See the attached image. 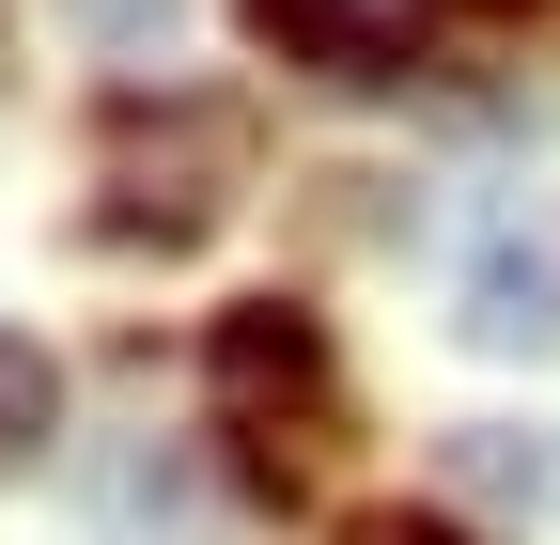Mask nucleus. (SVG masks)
<instances>
[{"label": "nucleus", "instance_id": "nucleus-1", "mask_svg": "<svg viewBox=\"0 0 560 545\" xmlns=\"http://www.w3.org/2000/svg\"><path fill=\"white\" fill-rule=\"evenodd\" d=\"M202 390H219V421L280 467V437L327 405V327H312L296 297H249V312H219V327H202Z\"/></svg>", "mask_w": 560, "mask_h": 545}, {"label": "nucleus", "instance_id": "nucleus-2", "mask_svg": "<svg viewBox=\"0 0 560 545\" xmlns=\"http://www.w3.org/2000/svg\"><path fill=\"white\" fill-rule=\"evenodd\" d=\"M436 0H249V47L296 62V79H405Z\"/></svg>", "mask_w": 560, "mask_h": 545}, {"label": "nucleus", "instance_id": "nucleus-3", "mask_svg": "<svg viewBox=\"0 0 560 545\" xmlns=\"http://www.w3.org/2000/svg\"><path fill=\"white\" fill-rule=\"evenodd\" d=\"M560 327V281H545V250H499L467 281V344H545Z\"/></svg>", "mask_w": 560, "mask_h": 545}, {"label": "nucleus", "instance_id": "nucleus-4", "mask_svg": "<svg viewBox=\"0 0 560 545\" xmlns=\"http://www.w3.org/2000/svg\"><path fill=\"white\" fill-rule=\"evenodd\" d=\"M47 421H62V374H47V344L32 327H0V484L47 452Z\"/></svg>", "mask_w": 560, "mask_h": 545}, {"label": "nucleus", "instance_id": "nucleus-5", "mask_svg": "<svg viewBox=\"0 0 560 545\" xmlns=\"http://www.w3.org/2000/svg\"><path fill=\"white\" fill-rule=\"evenodd\" d=\"M342 545H467V530H452V514H405V499H389V514H359Z\"/></svg>", "mask_w": 560, "mask_h": 545}, {"label": "nucleus", "instance_id": "nucleus-6", "mask_svg": "<svg viewBox=\"0 0 560 545\" xmlns=\"http://www.w3.org/2000/svg\"><path fill=\"white\" fill-rule=\"evenodd\" d=\"M79 16H94V32H156L172 0H79Z\"/></svg>", "mask_w": 560, "mask_h": 545}]
</instances>
